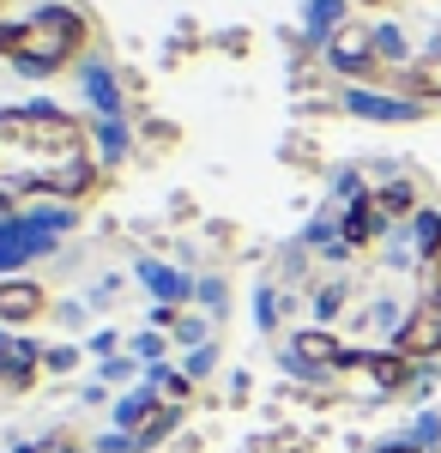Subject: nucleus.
Here are the masks:
<instances>
[{"label": "nucleus", "instance_id": "5", "mask_svg": "<svg viewBox=\"0 0 441 453\" xmlns=\"http://www.w3.org/2000/svg\"><path fill=\"white\" fill-rule=\"evenodd\" d=\"M344 369H363L381 393H399V387H411V375H417V363L411 357H399V350H375V357H351Z\"/></svg>", "mask_w": 441, "mask_h": 453}, {"label": "nucleus", "instance_id": "9", "mask_svg": "<svg viewBox=\"0 0 441 453\" xmlns=\"http://www.w3.org/2000/svg\"><path fill=\"white\" fill-rule=\"evenodd\" d=\"M381 230H387V218L375 211V200H357V206H351V218H344V242H351V248H369Z\"/></svg>", "mask_w": 441, "mask_h": 453}, {"label": "nucleus", "instance_id": "12", "mask_svg": "<svg viewBox=\"0 0 441 453\" xmlns=\"http://www.w3.org/2000/svg\"><path fill=\"white\" fill-rule=\"evenodd\" d=\"M357 6H393V0H357Z\"/></svg>", "mask_w": 441, "mask_h": 453}, {"label": "nucleus", "instance_id": "4", "mask_svg": "<svg viewBox=\"0 0 441 453\" xmlns=\"http://www.w3.org/2000/svg\"><path fill=\"white\" fill-rule=\"evenodd\" d=\"M49 314V290L36 279H0V320L6 326H31Z\"/></svg>", "mask_w": 441, "mask_h": 453}, {"label": "nucleus", "instance_id": "1", "mask_svg": "<svg viewBox=\"0 0 441 453\" xmlns=\"http://www.w3.org/2000/svg\"><path fill=\"white\" fill-rule=\"evenodd\" d=\"M91 157V134L67 109H6L0 115V170H31V188L43 175Z\"/></svg>", "mask_w": 441, "mask_h": 453}, {"label": "nucleus", "instance_id": "10", "mask_svg": "<svg viewBox=\"0 0 441 453\" xmlns=\"http://www.w3.org/2000/svg\"><path fill=\"white\" fill-rule=\"evenodd\" d=\"M31 453H73V435H55V441H43V448H31Z\"/></svg>", "mask_w": 441, "mask_h": 453}, {"label": "nucleus", "instance_id": "6", "mask_svg": "<svg viewBox=\"0 0 441 453\" xmlns=\"http://www.w3.org/2000/svg\"><path fill=\"white\" fill-rule=\"evenodd\" d=\"M399 91H411L417 104H441V49L417 55V61L399 73Z\"/></svg>", "mask_w": 441, "mask_h": 453}, {"label": "nucleus", "instance_id": "2", "mask_svg": "<svg viewBox=\"0 0 441 453\" xmlns=\"http://www.w3.org/2000/svg\"><path fill=\"white\" fill-rule=\"evenodd\" d=\"M85 42H91V19L73 6H49L25 25H0V55L25 73H61L67 61H79Z\"/></svg>", "mask_w": 441, "mask_h": 453}, {"label": "nucleus", "instance_id": "8", "mask_svg": "<svg viewBox=\"0 0 441 453\" xmlns=\"http://www.w3.org/2000/svg\"><path fill=\"white\" fill-rule=\"evenodd\" d=\"M369 200H375V211H381L387 224H399V218L417 211V188H411V181H387V188H375Z\"/></svg>", "mask_w": 441, "mask_h": 453}, {"label": "nucleus", "instance_id": "7", "mask_svg": "<svg viewBox=\"0 0 441 453\" xmlns=\"http://www.w3.org/2000/svg\"><path fill=\"white\" fill-rule=\"evenodd\" d=\"M297 363H303V369H344L351 350H344L333 333H297Z\"/></svg>", "mask_w": 441, "mask_h": 453}, {"label": "nucleus", "instance_id": "11", "mask_svg": "<svg viewBox=\"0 0 441 453\" xmlns=\"http://www.w3.org/2000/svg\"><path fill=\"white\" fill-rule=\"evenodd\" d=\"M381 453H423V448H381Z\"/></svg>", "mask_w": 441, "mask_h": 453}, {"label": "nucleus", "instance_id": "3", "mask_svg": "<svg viewBox=\"0 0 441 453\" xmlns=\"http://www.w3.org/2000/svg\"><path fill=\"white\" fill-rule=\"evenodd\" d=\"M393 350H399V357H411V363L441 357V290H423V296L411 303V314L399 320V339H393Z\"/></svg>", "mask_w": 441, "mask_h": 453}]
</instances>
